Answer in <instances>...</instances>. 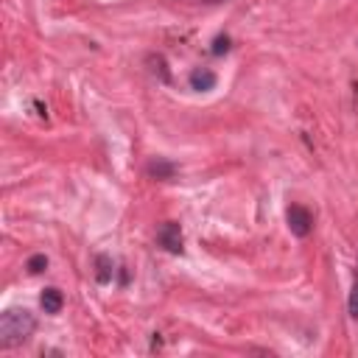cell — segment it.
<instances>
[{"mask_svg": "<svg viewBox=\"0 0 358 358\" xmlns=\"http://www.w3.org/2000/svg\"><path fill=\"white\" fill-rule=\"evenodd\" d=\"M36 327V319L28 308H8L0 316V344L3 347H17L22 344Z\"/></svg>", "mask_w": 358, "mask_h": 358, "instance_id": "cell-1", "label": "cell"}, {"mask_svg": "<svg viewBox=\"0 0 358 358\" xmlns=\"http://www.w3.org/2000/svg\"><path fill=\"white\" fill-rule=\"evenodd\" d=\"M285 221H288L291 235H296V238H308L310 229H313V215H310L302 204H291V207L285 210Z\"/></svg>", "mask_w": 358, "mask_h": 358, "instance_id": "cell-2", "label": "cell"}, {"mask_svg": "<svg viewBox=\"0 0 358 358\" xmlns=\"http://www.w3.org/2000/svg\"><path fill=\"white\" fill-rule=\"evenodd\" d=\"M157 243H159L162 249L179 255V252H182V227H179L176 221H165V224L159 227V232H157Z\"/></svg>", "mask_w": 358, "mask_h": 358, "instance_id": "cell-3", "label": "cell"}, {"mask_svg": "<svg viewBox=\"0 0 358 358\" xmlns=\"http://www.w3.org/2000/svg\"><path fill=\"white\" fill-rule=\"evenodd\" d=\"M39 302H42V308H45V313H59L62 308H64V294L59 291V288H45L42 291V296H39Z\"/></svg>", "mask_w": 358, "mask_h": 358, "instance_id": "cell-4", "label": "cell"}, {"mask_svg": "<svg viewBox=\"0 0 358 358\" xmlns=\"http://www.w3.org/2000/svg\"><path fill=\"white\" fill-rule=\"evenodd\" d=\"M190 87H193V90H199V92L213 90V87H215V73H213V70H207V67L193 70V73H190Z\"/></svg>", "mask_w": 358, "mask_h": 358, "instance_id": "cell-5", "label": "cell"}, {"mask_svg": "<svg viewBox=\"0 0 358 358\" xmlns=\"http://www.w3.org/2000/svg\"><path fill=\"white\" fill-rule=\"evenodd\" d=\"M148 173H151L154 179L165 182V179H173L176 165H173V162H168V159H151V162H148Z\"/></svg>", "mask_w": 358, "mask_h": 358, "instance_id": "cell-6", "label": "cell"}, {"mask_svg": "<svg viewBox=\"0 0 358 358\" xmlns=\"http://www.w3.org/2000/svg\"><path fill=\"white\" fill-rule=\"evenodd\" d=\"M95 277H98V282H109L112 280V260L106 257V255H98L95 257Z\"/></svg>", "mask_w": 358, "mask_h": 358, "instance_id": "cell-7", "label": "cell"}, {"mask_svg": "<svg viewBox=\"0 0 358 358\" xmlns=\"http://www.w3.org/2000/svg\"><path fill=\"white\" fill-rule=\"evenodd\" d=\"M48 268V257L45 255H34L31 260H28V271L31 274H39V271H45Z\"/></svg>", "mask_w": 358, "mask_h": 358, "instance_id": "cell-8", "label": "cell"}, {"mask_svg": "<svg viewBox=\"0 0 358 358\" xmlns=\"http://www.w3.org/2000/svg\"><path fill=\"white\" fill-rule=\"evenodd\" d=\"M347 310H350V316H352V319H358V280H355V285H352V291H350Z\"/></svg>", "mask_w": 358, "mask_h": 358, "instance_id": "cell-9", "label": "cell"}, {"mask_svg": "<svg viewBox=\"0 0 358 358\" xmlns=\"http://www.w3.org/2000/svg\"><path fill=\"white\" fill-rule=\"evenodd\" d=\"M227 48H229V39H227V36H215V42H213V53H227Z\"/></svg>", "mask_w": 358, "mask_h": 358, "instance_id": "cell-10", "label": "cell"}, {"mask_svg": "<svg viewBox=\"0 0 358 358\" xmlns=\"http://www.w3.org/2000/svg\"><path fill=\"white\" fill-rule=\"evenodd\" d=\"M201 3H224V0H201Z\"/></svg>", "mask_w": 358, "mask_h": 358, "instance_id": "cell-11", "label": "cell"}]
</instances>
